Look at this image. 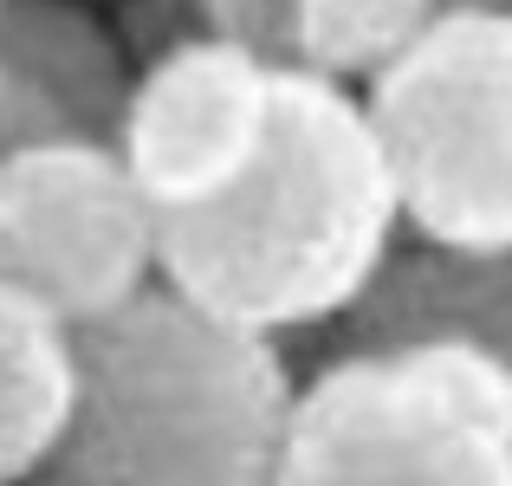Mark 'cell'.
<instances>
[{
    "instance_id": "52a82bcc",
    "label": "cell",
    "mask_w": 512,
    "mask_h": 486,
    "mask_svg": "<svg viewBox=\"0 0 512 486\" xmlns=\"http://www.w3.org/2000/svg\"><path fill=\"white\" fill-rule=\"evenodd\" d=\"M130 72L111 26L78 0L0 7V162L39 143H111L130 111Z\"/></svg>"
},
{
    "instance_id": "4fadbf2b",
    "label": "cell",
    "mask_w": 512,
    "mask_h": 486,
    "mask_svg": "<svg viewBox=\"0 0 512 486\" xmlns=\"http://www.w3.org/2000/svg\"><path fill=\"white\" fill-rule=\"evenodd\" d=\"M0 7H7V0H0Z\"/></svg>"
},
{
    "instance_id": "277c9868",
    "label": "cell",
    "mask_w": 512,
    "mask_h": 486,
    "mask_svg": "<svg viewBox=\"0 0 512 486\" xmlns=\"http://www.w3.org/2000/svg\"><path fill=\"white\" fill-rule=\"evenodd\" d=\"M402 227L428 247L512 260V0H454L370 91Z\"/></svg>"
},
{
    "instance_id": "7a4b0ae2",
    "label": "cell",
    "mask_w": 512,
    "mask_h": 486,
    "mask_svg": "<svg viewBox=\"0 0 512 486\" xmlns=\"http://www.w3.org/2000/svg\"><path fill=\"white\" fill-rule=\"evenodd\" d=\"M299 409L279 344L150 286L78 331V415L59 486H279Z\"/></svg>"
},
{
    "instance_id": "5b68a950",
    "label": "cell",
    "mask_w": 512,
    "mask_h": 486,
    "mask_svg": "<svg viewBox=\"0 0 512 486\" xmlns=\"http://www.w3.org/2000/svg\"><path fill=\"white\" fill-rule=\"evenodd\" d=\"M156 227L111 143H39L0 162V292L72 331L156 286Z\"/></svg>"
},
{
    "instance_id": "6da1fadb",
    "label": "cell",
    "mask_w": 512,
    "mask_h": 486,
    "mask_svg": "<svg viewBox=\"0 0 512 486\" xmlns=\"http://www.w3.org/2000/svg\"><path fill=\"white\" fill-rule=\"evenodd\" d=\"M402 201L363 91L279 72L260 162L195 214L156 227V286L195 312L279 344L286 331L344 324L402 247Z\"/></svg>"
},
{
    "instance_id": "3957f363",
    "label": "cell",
    "mask_w": 512,
    "mask_h": 486,
    "mask_svg": "<svg viewBox=\"0 0 512 486\" xmlns=\"http://www.w3.org/2000/svg\"><path fill=\"white\" fill-rule=\"evenodd\" d=\"M279 486H512V363L474 344L325 363L299 389Z\"/></svg>"
},
{
    "instance_id": "8992f818",
    "label": "cell",
    "mask_w": 512,
    "mask_h": 486,
    "mask_svg": "<svg viewBox=\"0 0 512 486\" xmlns=\"http://www.w3.org/2000/svg\"><path fill=\"white\" fill-rule=\"evenodd\" d=\"M273 98L279 65L221 39H188L143 65L117 130V156L156 221L195 214L240 188L273 137Z\"/></svg>"
},
{
    "instance_id": "30bf717a",
    "label": "cell",
    "mask_w": 512,
    "mask_h": 486,
    "mask_svg": "<svg viewBox=\"0 0 512 486\" xmlns=\"http://www.w3.org/2000/svg\"><path fill=\"white\" fill-rule=\"evenodd\" d=\"M454 0H299V72L370 91Z\"/></svg>"
},
{
    "instance_id": "9c48e42d",
    "label": "cell",
    "mask_w": 512,
    "mask_h": 486,
    "mask_svg": "<svg viewBox=\"0 0 512 486\" xmlns=\"http://www.w3.org/2000/svg\"><path fill=\"white\" fill-rule=\"evenodd\" d=\"M78 415V331L0 292V486L52 480Z\"/></svg>"
},
{
    "instance_id": "8fae6325",
    "label": "cell",
    "mask_w": 512,
    "mask_h": 486,
    "mask_svg": "<svg viewBox=\"0 0 512 486\" xmlns=\"http://www.w3.org/2000/svg\"><path fill=\"white\" fill-rule=\"evenodd\" d=\"M201 33L266 65H299V0H195Z\"/></svg>"
},
{
    "instance_id": "ba28073f",
    "label": "cell",
    "mask_w": 512,
    "mask_h": 486,
    "mask_svg": "<svg viewBox=\"0 0 512 486\" xmlns=\"http://www.w3.org/2000/svg\"><path fill=\"white\" fill-rule=\"evenodd\" d=\"M409 344H474L512 363V260H474L428 240L396 247L344 318V357Z\"/></svg>"
},
{
    "instance_id": "7c38bea8",
    "label": "cell",
    "mask_w": 512,
    "mask_h": 486,
    "mask_svg": "<svg viewBox=\"0 0 512 486\" xmlns=\"http://www.w3.org/2000/svg\"><path fill=\"white\" fill-rule=\"evenodd\" d=\"M39 486H59V480H39Z\"/></svg>"
}]
</instances>
